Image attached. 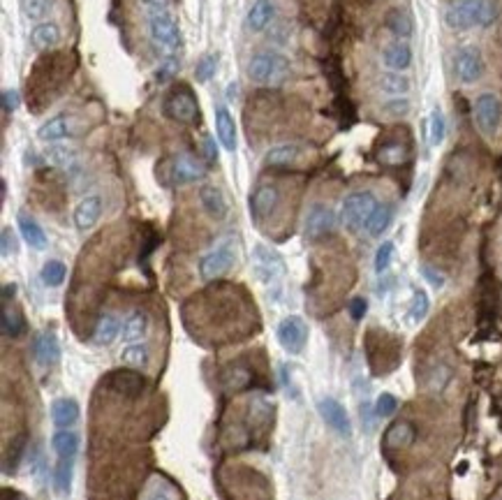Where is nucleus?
Instances as JSON below:
<instances>
[{"label":"nucleus","mask_w":502,"mask_h":500,"mask_svg":"<svg viewBox=\"0 0 502 500\" xmlns=\"http://www.w3.org/2000/svg\"><path fill=\"white\" fill-rule=\"evenodd\" d=\"M495 3L493 0H454L445 12V21L454 30H467L474 26H491L495 21Z\"/></svg>","instance_id":"1"},{"label":"nucleus","mask_w":502,"mask_h":500,"mask_svg":"<svg viewBox=\"0 0 502 500\" xmlns=\"http://www.w3.org/2000/svg\"><path fill=\"white\" fill-rule=\"evenodd\" d=\"M148 32L151 42L155 49H160V54L167 58H174V54L181 47V30L174 21V17L169 12H151L148 17Z\"/></svg>","instance_id":"2"},{"label":"nucleus","mask_w":502,"mask_h":500,"mask_svg":"<svg viewBox=\"0 0 502 500\" xmlns=\"http://www.w3.org/2000/svg\"><path fill=\"white\" fill-rule=\"evenodd\" d=\"M289 72V61L278 51H260L248 61V77L255 84H276Z\"/></svg>","instance_id":"3"},{"label":"nucleus","mask_w":502,"mask_h":500,"mask_svg":"<svg viewBox=\"0 0 502 500\" xmlns=\"http://www.w3.org/2000/svg\"><path fill=\"white\" fill-rule=\"evenodd\" d=\"M375 209H378L375 195L368 193V190H359V193H352L345 197V202L340 206V222L349 232H359L361 227H366V222L373 215Z\"/></svg>","instance_id":"4"},{"label":"nucleus","mask_w":502,"mask_h":500,"mask_svg":"<svg viewBox=\"0 0 502 500\" xmlns=\"http://www.w3.org/2000/svg\"><path fill=\"white\" fill-rule=\"evenodd\" d=\"M253 273L262 282H276L285 276V260L273 248L257 243L253 248Z\"/></svg>","instance_id":"5"},{"label":"nucleus","mask_w":502,"mask_h":500,"mask_svg":"<svg viewBox=\"0 0 502 500\" xmlns=\"http://www.w3.org/2000/svg\"><path fill=\"white\" fill-rule=\"evenodd\" d=\"M472 114H474V123H477L479 133H484L486 137H491L495 130H498V125L502 121V102H500V97L493 95V93L477 95L474 107H472Z\"/></svg>","instance_id":"6"},{"label":"nucleus","mask_w":502,"mask_h":500,"mask_svg":"<svg viewBox=\"0 0 502 500\" xmlns=\"http://www.w3.org/2000/svg\"><path fill=\"white\" fill-rule=\"evenodd\" d=\"M164 114L178 123L197 121V97L188 86H178L164 97Z\"/></svg>","instance_id":"7"},{"label":"nucleus","mask_w":502,"mask_h":500,"mask_svg":"<svg viewBox=\"0 0 502 500\" xmlns=\"http://www.w3.org/2000/svg\"><path fill=\"white\" fill-rule=\"evenodd\" d=\"M484 56L477 47H463L454 56V75L461 84H474L484 75Z\"/></svg>","instance_id":"8"},{"label":"nucleus","mask_w":502,"mask_h":500,"mask_svg":"<svg viewBox=\"0 0 502 500\" xmlns=\"http://www.w3.org/2000/svg\"><path fill=\"white\" fill-rule=\"evenodd\" d=\"M234 260H236L234 248L229 246V243H222V246L209 250V253L200 260V276L204 280L220 278V276H224L229 269H232Z\"/></svg>","instance_id":"9"},{"label":"nucleus","mask_w":502,"mask_h":500,"mask_svg":"<svg viewBox=\"0 0 502 500\" xmlns=\"http://www.w3.org/2000/svg\"><path fill=\"white\" fill-rule=\"evenodd\" d=\"M278 343L282 345V350H287L289 354H299L308 343V325L303 322L299 315H289L278 325Z\"/></svg>","instance_id":"10"},{"label":"nucleus","mask_w":502,"mask_h":500,"mask_svg":"<svg viewBox=\"0 0 502 500\" xmlns=\"http://www.w3.org/2000/svg\"><path fill=\"white\" fill-rule=\"evenodd\" d=\"M204 176H206V167L197 160V157L188 155V153H181L174 157V162H171V169H169V181L174 183V186H188V183H197L202 181Z\"/></svg>","instance_id":"11"},{"label":"nucleus","mask_w":502,"mask_h":500,"mask_svg":"<svg viewBox=\"0 0 502 500\" xmlns=\"http://www.w3.org/2000/svg\"><path fill=\"white\" fill-rule=\"evenodd\" d=\"M336 227V213L325 204H315L310 206V211L306 215V227H303V234L310 241H317L322 236H327L329 232H334Z\"/></svg>","instance_id":"12"},{"label":"nucleus","mask_w":502,"mask_h":500,"mask_svg":"<svg viewBox=\"0 0 502 500\" xmlns=\"http://www.w3.org/2000/svg\"><path fill=\"white\" fill-rule=\"evenodd\" d=\"M317 412H320V417L325 419V424L329 429H334L338 436H352V424H349V417H347V410L342 407L338 401L327 396V398H320V403H317Z\"/></svg>","instance_id":"13"},{"label":"nucleus","mask_w":502,"mask_h":500,"mask_svg":"<svg viewBox=\"0 0 502 500\" xmlns=\"http://www.w3.org/2000/svg\"><path fill=\"white\" fill-rule=\"evenodd\" d=\"M144 378L132 368H121V371H111V375L107 378V387L111 392L121 394V396L128 398H137L142 396L144 392Z\"/></svg>","instance_id":"14"},{"label":"nucleus","mask_w":502,"mask_h":500,"mask_svg":"<svg viewBox=\"0 0 502 500\" xmlns=\"http://www.w3.org/2000/svg\"><path fill=\"white\" fill-rule=\"evenodd\" d=\"M278 200H280V195L276 186H260L253 195H250V215H253L255 220L269 218V215L276 211V206H278Z\"/></svg>","instance_id":"15"},{"label":"nucleus","mask_w":502,"mask_h":500,"mask_svg":"<svg viewBox=\"0 0 502 500\" xmlns=\"http://www.w3.org/2000/svg\"><path fill=\"white\" fill-rule=\"evenodd\" d=\"M102 215V200L97 195L84 197L75 209V225L79 232H88Z\"/></svg>","instance_id":"16"},{"label":"nucleus","mask_w":502,"mask_h":500,"mask_svg":"<svg viewBox=\"0 0 502 500\" xmlns=\"http://www.w3.org/2000/svg\"><path fill=\"white\" fill-rule=\"evenodd\" d=\"M32 354H35L37 364L54 366L61 359V345H58L56 334L42 331L39 336H35V340H32Z\"/></svg>","instance_id":"17"},{"label":"nucleus","mask_w":502,"mask_h":500,"mask_svg":"<svg viewBox=\"0 0 502 500\" xmlns=\"http://www.w3.org/2000/svg\"><path fill=\"white\" fill-rule=\"evenodd\" d=\"M200 202H202L204 211H206L213 220L227 218L229 206H227V200H224L222 190L218 186H202L200 188Z\"/></svg>","instance_id":"18"},{"label":"nucleus","mask_w":502,"mask_h":500,"mask_svg":"<svg viewBox=\"0 0 502 500\" xmlns=\"http://www.w3.org/2000/svg\"><path fill=\"white\" fill-rule=\"evenodd\" d=\"M215 135L224 151L236 148V123L227 107H215Z\"/></svg>","instance_id":"19"},{"label":"nucleus","mask_w":502,"mask_h":500,"mask_svg":"<svg viewBox=\"0 0 502 500\" xmlns=\"http://www.w3.org/2000/svg\"><path fill=\"white\" fill-rule=\"evenodd\" d=\"M70 135H72V118L65 114H58L54 118H49V121H44L37 130V137L42 142H61Z\"/></svg>","instance_id":"20"},{"label":"nucleus","mask_w":502,"mask_h":500,"mask_svg":"<svg viewBox=\"0 0 502 500\" xmlns=\"http://www.w3.org/2000/svg\"><path fill=\"white\" fill-rule=\"evenodd\" d=\"M273 17H276V5L271 3V0H255L253 8L248 12L246 26H248V30L262 32L271 21H273Z\"/></svg>","instance_id":"21"},{"label":"nucleus","mask_w":502,"mask_h":500,"mask_svg":"<svg viewBox=\"0 0 502 500\" xmlns=\"http://www.w3.org/2000/svg\"><path fill=\"white\" fill-rule=\"evenodd\" d=\"M61 42V28L54 21H42L30 30V44L39 51L54 49Z\"/></svg>","instance_id":"22"},{"label":"nucleus","mask_w":502,"mask_h":500,"mask_svg":"<svg viewBox=\"0 0 502 500\" xmlns=\"http://www.w3.org/2000/svg\"><path fill=\"white\" fill-rule=\"evenodd\" d=\"M382 61H385L387 68L394 72L407 70L409 63H412V49H409L407 42H394L382 51Z\"/></svg>","instance_id":"23"},{"label":"nucleus","mask_w":502,"mask_h":500,"mask_svg":"<svg viewBox=\"0 0 502 500\" xmlns=\"http://www.w3.org/2000/svg\"><path fill=\"white\" fill-rule=\"evenodd\" d=\"M17 222H19V232H21L23 241L28 243L30 248H35V250L47 248V234H44V229L37 225L35 218H30V215H26V213H19Z\"/></svg>","instance_id":"24"},{"label":"nucleus","mask_w":502,"mask_h":500,"mask_svg":"<svg viewBox=\"0 0 502 500\" xmlns=\"http://www.w3.org/2000/svg\"><path fill=\"white\" fill-rule=\"evenodd\" d=\"M417 438V431L409 422H394L385 433V445L392 450H400V447H409Z\"/></svg>","instance_id":"25"},{"label":"nucleus","mask_w":502,"mask_h":500,"mask_svg":"<svg viewBox=\"0 0 502 500\" xmlns=\"http://www.w3.org/2000/svg\"><path fill=\"white\" fill-rule=\"evenodd\" d=\"M51 419H54L56 426L61 429H68L79 419V403L75 398H58L51 405Z\"/></svg>","instance_id":"26"},{"label":"nucleus","mask_w":502,"mask_h":500,"mask_svg":"<svg viewBox=\"0 0 502 500\" xmlns=\"http://www.w3.org/2000/svg\"><path fill=\"white\" fill-rule=\"evenodd\" d=\"M51 447L58 454V459H75L77 450H79V436L75 431H56L54 438H51Z\"/></svg>","instance_id":"27"},{"label":"nucleus","mask_w":502,"mask_h":500,"mask_svg":"<svg viewBox=\"0 0 502 500\" xmlns=\"http://www.w3.org/2000/svg\"><path fill=\"white\" fill-rule=\"evenodd\" d=\"M118 334H121V322H118L114 315H102L95 325L93 340L97 345H109V343H114Z\"/></svg>","instance_id":"28"},{"label":"nucleus","mask_w":502,"mask_h":500,"mask_svg":"<svg viewBox=\"0 0 502 500\" xmlns=\"http://www.w3.org/2000/svg\"><path fill=\"white\" fill-rule=\"evenodd\" d=\"M378 88L387 95L400 97L409 90V81H407V77L400 75V72H385V75L378 77Z\"/></svg>","instance_id":"29"},{"label":"nucleus","mask_w":502,"mask_h":500,"mask_svg":"<svg viewBox=\"0 0 502 500\" xmlns=\"http://www.w3.org/2000/svg\"><path fill=\"white\" fill-rule=\"evenodd\" d=\"M392 218H394L392 204H378V209H375L373 215L366 222V232L371 236H382V232H387V227L392 225Z\"/></svg>","instance_id":"30"},{"label":"nucleus","mask_w":502,"mask_h":500,"mask_svg":"<svg viewBox=\"0 0 502 500\" xmlns=\"http://www.w3.org/2000/svg\"><path fill=\"white\" fill-rule=\"evenodd\" d=\"M296 157H299V146L296 144H280V146L271 148L264 160L271 167H285V164H292Z\"/></svg>","instance_id":"31"},{"label":"nucleus","mask_w":502,"mask_h":500,"mask_svg":"<svg viewBox=\"0 0 502 500\" xmlns=\"http://www.w3.org/2000/svg\"><path fill=\"white\" fill-rule=\"evenodd\" d=\"M387 28L394 32L396 37L407 39L412 35V19L407 17V12L403 10H392L387 15Z\"/></svg>","instance_id":"32"},{"label":"nucleus","mask_w":502,"mask_h":500,"mask_svg":"<svg viewBox=\"0 0 502 500\" xmlns=\"http://www.w3.org/2000/svg\"><path fill=\"white\" fill-rule=\"evenodd\" d=\"M148 329V318L144 313H132L128 320H125V325L121 329L123 334V340H139L144 334H146Z\"/></svg>","instance_id":"33"},{"label":"nucleus","mask_w":502,"mask_h":500,"mask_svg":"<svg viewBox=\"0 0 502 500\" xmlns=\"http://www.w3.org/2000/svg\"><path fill=\"white\" fill-rule=\"evenodd\" d=\"M253 383V375L246 368H229L227 373H222V387L229 392H241Z\"/></svg>","instance_id":"34"},{"label":"nucleus","mask_w":502,"mask_h":500,"mask_svg":"<svg viewBox=\"0 0 502 500\" xmlns=\"http://www.w3.org/2000/svg\"><path fill=\"white\" fill-rule=\"evenodd\" d=\"M75 459H58L54 468V486L58 493H68L72 486V468H75Z\"/></svg>","instance_id":"35"},{"label":"nucleus","mask_w":502,"mask_h":500,"mask_svg":"<svg viewBox=\"0 0 502 500\" xmlns=\"http://www.w3.org/2000/svg\"><path fill=\"white\" fill-rule=\"evenodd\" d=\"M0 329H3L5 336L15 338V336H19V334H23L26 322H23L21 315H19V313L15 311V308H8V306H5V308H3V318H0Z\"/></svg>","instance_id":"36"},{"label":"nucleus","mask_w":502,"mask_h":500,"mask_svg":"<svg viewBox=\"0 0 502 500\" xmlns=\"http://www.w3.org/2000/svg\"><path fill=\"white\" fill-rule=\"evenodd\" d=\"M121 361L130 368H142L148 364V347L142 343H132L121 352Z\"/></svg>","instance_id":"37"},{"label":"nucleus","mask_w":502,"mask_h":500,"mask_svg":"<svg viewBox=\"0 0 502 500\" xmlns=\"http://www.w3.org/2000/svg\"><path fill=\"white\" fill-rule=\"evenodd\" d=\"M65 273H68V269H65L63 262H58V260L44 262L42 271H39V276H42V282H44V285H49V287L61 285V282L65 280Z\"/></svg>","instance_id":"38"},{"label":"nucleus","mask_w":502,"mask_h":500,"mask_svg":"<svg viewBox=\"0 0 502 500\" xmlns=\"http://www.w3.org/2000/svg\"><path fill=\"white\" fill-rule=\"evenodd\" d=\"M47 160L56 167L72 169L77 164V151L70 146H51L47 151Z\"/></svg>","instance_id":"39"},{"label":"nucleus","mask_w":502,"mask_h":500,"mask_svg":"<svg viewBox=\"0 0 502 500\" xmlns=\"http://www.w3.org/2000/svg\"><path fill=\"white\" fill-rule=\"evenodd\" d=\"M26 443H28V438H26V433H21V436H17V438L10 443L8 452H5V459H3V463H5V472H10V470H15V468H17L19 459H21V454H23V450H26Z\"/></svg>","instance_id":"40"},{"label":"nucleus","mask_w":502,"mask_h":500,"mask_svg":"<svg viewBox=\"0 0 502 500\" xmlns=\"http://www.w3.org/2000/svg\"><path fill=\"white\" fill-rule=\"evenodd\" d=\"M428 308H431V301H428V294L424 289H414L412 294V304H409V318L412 322H421L428 315Z\"/></svg>","instance_id":"41"},{"label":"nucleus","mask_w":502,"mask_h":500,"mask_svg":"<svg viewBox=\"0 0 502 500\" xmlns=\"http://www.w3.org/2000/svg\"><path fill=\"white\" fill-rule=\"evenodd\" d=\"M21 10L32 21H39L51 12V0H21Z\"/></svg>","instance_id":"42"},{"label":"nucleus","mask_w":502,"mask_h":500,"mask_svg":"<svg viewBox=\"0 0 502 500\" xmlns=\"http://www.w3.org/2000/svg\"><path fill=\"white\" fill-rule=\"evenodd\" d=\"M382 114L389 118H405L409 114V100L407 97H392L382 104Z\"/></svg>","instance_id":"43"},{"label":"nucleus","mask_w":502,"mask_h":500,"mask_svg":"<svg viewBox=\"0 0 502 500\" xmlns=\"http://www.w3.org/2000/svg\"><path fill=\"white\" fill-rule=\"evenodd\" d=\"M428 125H431V144H433V146H438V144H442V140H445V133H447L445 116H442L440 109H433Z\"/></svg>","instance_id":"44"},{"label":"nucleus","mask_w":502,"mask_h":500,"mask_svg":"<svg viewBox=\"0 0 502 500\" xmlns=\"http://www.w3.org/2000/svg\"><path fill=\"white\" fill-rule=\"evenodd\" d=\"M392 260H394V243L392 241H385L378 248V253H375V271L385 273L387 269H389V265H392Z\"/></svg>","instance_id":"45"},{"label":"nucleus","mask_w":502,"mask_h":500,"mask_svg":"<svg viewBox=\"0 0 502 500\" xmlns=\"http://www.w3.org/2000/svg\"><path fill=\"white\" fill-rule=\"evenodd\" d=\"M215 65H218V56L215 54H206L200 63H197L195 77L200 79V81H209V79L213 77V72H215Z\"/></svg>","instance_id":"46"},{"label":"nucleus","mask_w":502,"mask_h":500,"mask_svg":"<svg viewBox=\"0 0 502 500\" xmlns=\"http://www.w3.org/2000/svg\"><path fill=\"white\" fill-rule=\"evenodd\" d=\"M398 407V401H396L394 394H380L378 401H375V414L378 417H389V414L396 412Z\"/></svg>","instance_id":"47"},{"label":"nucleus","mask_w":502,"mask_h":500,"mask_svg":"<svg viewBox=\"0 0 502 500\" xmlns=\"http://www.w3.org/2000/svg\"><path fill=\"white\" fill-rule=\"evenodd\" d=\"M0 102H3V109L10 114V111L19 109V104H21V95H19L17 88H5L3 95H0Z\"/></svg>","instance_id":"48"},{"label":"nucleus","mask_w":502,"mask_h":500,"mask_svg":"<svg viewBox=\"0 0 502 500\" xmlns=\"http://www.w3.org/2000/svg\"><path fill=\"white\" fill-rule=\"evenodd\" d=\"M440 373V366L435 368V371L431 373V383H428V390H433V392H442L445 390V385L449 383V378H452V373H449V368H445V371H442V375H438Z\"/></svg>","instance_id":"49"},{"label":"nucleus","mask_w":502,"mask_h":500,"mask_svg":"<svg viewBox=\"0 0 502 500\" xmlns=\"http://www.w3.org/2000/svg\"><path fill=\"white\" fill-rule=\"evenodd\" d=\"M421 276H424V278L431 282L433 287H442V285H445V276H442L438 269H433V267H428V265L421 267Z\"/></svg>","instance_id":"50"},{"label":"nucleus","mask_w":502,"mask_h":500,"mask_svg":"<svg viewBox=\"0 0 502 500\" xmlns=\"http://www.w3.org/2000/svg\"><path fill=\"white\" fill-rule=\"evenodd\" d=\"M366 311H368V304L363 297H354L349 301V315H352V320H361L366 315Z\"/></svg>","instance_id":"51"},{"label":"nucleus","mask_w":502,"mask_h":500,"mask_svg":"<svg viewBox=\"0 0 502 500\" xmlns=\"http://www.w3.org/2000/svg\"><path fill=\"white\" fill-rule=\"evenodd\" d=\"M12 253H17V241L10 227L3 229V258H10Z\"/></svg>","instance_id":"52"},{"label":"nucleus","mask_w":502,"mask_h":500,"mask_svg":"<svg viewBox=\"0 0 502 500\" xmlns=\"http://www.w3.org/2000/svg\"><path fill=\"white\" fill-rule=\"evenodd\" d=\"M176 68H178V65H176V61H174V58H169V61L164 63L162 68H157V75H155V77L160 79V81H167L169 77H174Z\"/></svg>","instance_id":"53"},{"label":"nucleus","mask_w":502,"mask_h":500,"mask_svg":"<svg viewBox=\"0 0 502 500\" xmlns=\"http://www.w3.org/2000/svg\"><path fill=\"white\" fill-rule=\"evenodd\" d=\"M148 12H169V0H144Z\"/></svg>","instance_id":"54"},{"label":"nucleus","mask_w":502,"mask_h":500,"mask_svg":"<svg viewBox=\"0 0 502 500\" xmlns=\"http://www.w3.org/2000/svg\"><path fill=\"white\" fill-rule=\"evenodd\" d=\"M3 500H26L21 493H17V491H10V489H5L3 491Z\"/></svg>","instance_id":"55"},{"label":"nucleus","mask_w":502,"mask_h":500,"mask_svg":"<svg viewBox=\"0 0 502 500\" xmlns=\"http://www.w3.org/2000/svg\"><path fill=\"white\" fill-rule=\"evenodd\" d=\"M148 500H171V496H169V491H164V489H157L153 496H151Z\"/></svg>","instance_id":"56"},{"label":"nucleus","mask_w":502,"mask_h":500,"mask_svg":"<svg viewBox=\"0 0 502 500\" xmlns=\"http://www.w3.org/2000/svg\"><path fill=\"white\" fill-rule=\"evenodd\" d=\"M206 153H209V160H215L218 153H213V140H209L206 137Z\"/></svg>","instance_id":"57"},{"label":"nucleus","mask_w":502,"mask_h":500,"mask_svg":"<svg viewBox=\"0 0 502 500\" xmlns=\"http://www.w3.org/2000/svg\"><path fill=\"white\" fill-rule=\"evenodd\" d=\"M10 292H15V285H5L3 287V301L8 304V299H10Z\"/></svg>","instance_id":"58"},{"label":"nucleus","mask_w":502,"mask_h":500,"mask_svg":"<svg viewBox=\"0 0 502 500\" xmlns=\"http://www.w3.org/2000/svg\"><path fill=\"white\" fill-rule=\"evenodd\" d=\"M236 95V84H229V97Z\"/></svg>","instance_id":"59"}]
</instances>
